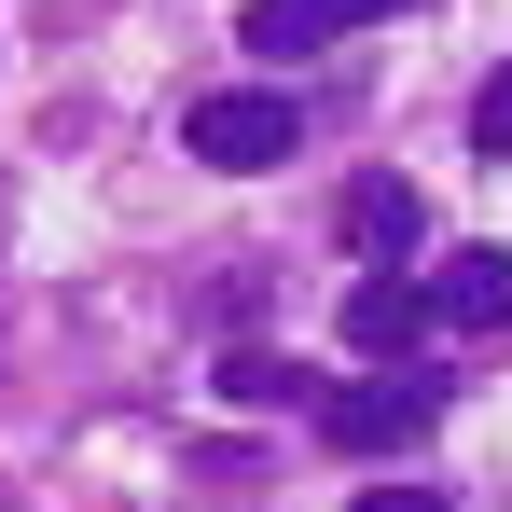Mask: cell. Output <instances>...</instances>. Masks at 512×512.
<instances>
[{"label": "cell", "mask_w": 512, "mask_h": 512, "mask_svg": "<svg viewBox=\"0 0 512 512\" xmlns=\"http://www.w3.org/2000/svg\"><path fill=\"white\" fill-rule=\"evenodd\" d=\"M180 139H194V167L250 180V167H291V153H305V111H291L277 84H222V97H194Z\"/></svg>", "instance_id": "obj_1"}, {"label": "cell", "mask_w": 512, "mask_h": 512, "mask_svg": "<svg viewBox=\"0 0 512 512\" xmlns=\"http://www.w3.org/2000/svg\"><path fill=\"white\" fill-rule=\"evenodd\" d=\"M457 388L429 374V360H388V374H360V388H333L319 402V429L333 443H360V457H402V443H429V416H443Z\"/></svg>", "instance_id": "obj_2"}, {"label": "cell", "mask_w": 512, "mask_h": 512, "mask_svg": "<svg viewBox=\"0 0 512 512\" xmlns=\"http://www.w3.org/2000/svg\"><path fill=\"white\" fill-rule=\"evenodd\" d=\"M374 14H402V0H250V14H236V42H250L263 70H291V56H319V42L374 28Z\"/></svg>", "instance_id": "obj_3"}, {"label": "cell", "mask_w": 512, "mask_h": 512, "mask_svg": "<svg viewBox=\"0 0 512 512\" xmlns=\"http://www.w3.org/2000/svg\"><path fill=\"white\" fill-rule=\"evenodd\" d=\"M429 319L499 333V319H512V250H443V263H429Z\"/></svg>", "instance_id": "obj_4"}, {"label": "cell", "mask_w": 512, "mask_h": 512, "mask_svg": "<svg viewBox=\"0 0 512 512\" xmlns=\"http://www.w3.org/2000/svg\"><path fill=\"white\" fill-rule=\"evenodd\" d=\"M416 333H429L416 277H360V291H346V346H360V360H416Z\"/></svg>", "instance_id": "obj_5"}, {"label": "cell", "mask_w": 512, "mask_h": 512, "mask_svg": "<svg viewBox=\"0 0 512 512\" xmlns=\"http://www.w3.org/2000/svg\"><path fill=\"white\" fill-rule=\"evenodd\" d=\"M222 402H263V416H319L333 388L305 374V360H277V346H222V374H208Z\"/></svg>", "instance_id": "obj_6"}, {"label": "cell", "mask_w": 512, "mask_h": 512, "mask_svg": "<svg viewBox=\"0 0 512 512\" xmlns=\"http://www.w3.org/2000/svg\"><path fill=\"white\" fill-rule=\"evenodd\" d=\"M346 250H416V180H360V194H346Z\"/></svg>", "instance_id": "obj_7"}, {"label": "cell", "mask_w": 512, "mask_h": 512, "mask_svg": "<svg viewBox=\"0 0 512 512\" xmlns=\"http://www.w3.org/2000/svg\"><path fill=\"white\" fill-rule=\"evenodd\" d=\"M471 153H512V70H499L485 97H471Z\"/></svg>", "instance_id": "obj_8"}, {"label": "cell", "mask_w": 512, "mask_h": 512, "mask_svg": "<svg viewBox=\"0 0 512 512\" xmlns=\"http://www.w3.org/2000/svg\"><path fill=\"white\" fill-rule=\"evenodd\" d=\"M346 512H457V499H443V485H360Z\"/></svg>", "instance_id": "obj_9"}]
</instances>
